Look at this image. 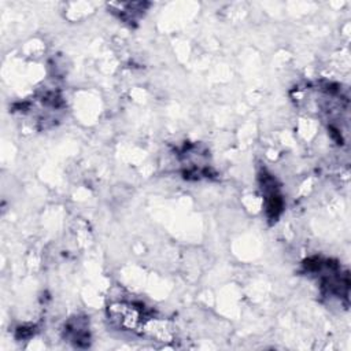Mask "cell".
Wrapping results in <instances>:
<instances>
[{
  "instance_id": "cell-1",
  "label": "cell",
  "mask_w": 351,
  "mask_h": 351,
  "mask_svg": "<svg viewBox=\"0 0 351 351\" xmlns=\"http://www.w3.org/2000/svg\"><path fill=\"white\" fill-rule=\"evenodd\" d=\"M261 184H262V191L266 202V213L269 219L276 221L282 210V199L281 195L278 193V188L276 185V180L263 171L261 174Z\"/></svg>"
},
{
  "instance_id": "cell-2",
  "label": "cell",
  "mask_w": 351,
  "mask_h": 351,
  "mask_svg": "<svg viewBox=\"0 0 351 351\" xmlns=\"http://www.w3.org/2000/svg\"><path fill=\"white\" fill-rule=\"evenodd\" d=\"M64 337L73 341L77 347H86L89 341V330L85 318L75 317L64 326Z\"/></svg>"
}]
</instances>
